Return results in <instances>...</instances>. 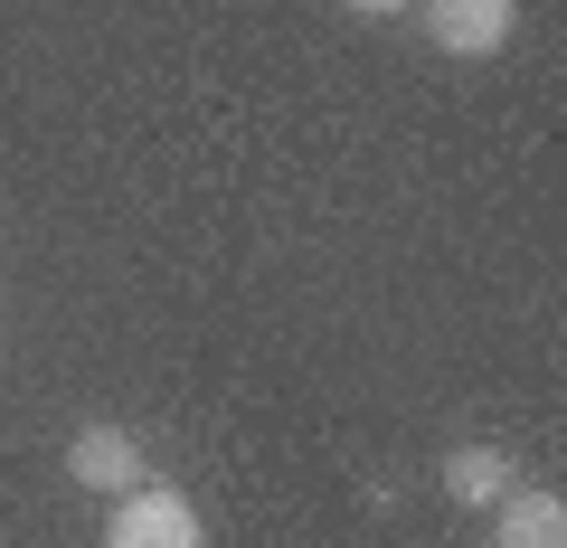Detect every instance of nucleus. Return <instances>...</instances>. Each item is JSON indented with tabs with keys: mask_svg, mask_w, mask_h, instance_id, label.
<instances>
[{
	"mask_svg": "<svg viewBox=\"0 0 567 548\" xmlns=\"http://www.w3.org/2000/svg\"><path fill=\"white\" fill-rule=\"evenodd\" d=\"M104 548H208V529H199V510H189L181 492H152V483H133V492H114Z\"/></svg>",
	"mask_w": 567,
	"mask_h": 548,
	"instance_id": "nucleus-1",
	"label": "nucleus"
},
{
	"mask_svg": "<svg viewBox=\"0 0 567 548\" xmlns=\"http://www.w3.org/2000/svg\"><path fill=\"white\" fill-rule=\"evenodd\" d=\"M66 483L95 492V502H114V492H133V483H142V445H133L123 426H104V416H95V426L66 435Z\"/></svg>",
	"mask_w": 567,
	"mask_h": 548,
	"instance_id": "nucleus-2",
	"label": "nucleus"
},
{
	"mask_svg": "<svg viewBox=\"0 0 567 548\" xmlns=\"http://www.w3.org/2000/svg\"><path fill=\"white\" fill-rule=\"evenodd\" d=\"M425 10V39L445 48V58H492L520 20V0H416Z\"/></svg>",
	"mask_w": 567,
	"mask_h": 548,
	"instance_id": "nucleus-3",
	"label": "nucleus"
},
{
	"mask_svg": "<svg viewBox=\"0 0 567 548\" xmlns=\"http://www.w3.org/2000/svg\"><path fill=\"white\" fill-rule=\"evenodd\" d=\"M492 548H567V502L511 483L502 502H492Z\"/></svg>",
	"mask_w": 567,
	"mask_h": 548,
	"instance_id": "nucleus-4",
	"label": "nucleus"
},
{
	"mask_svg": "<svg viewBox=\"0 0 567 548\" xmlns=\"http://www.w3.org/2000/svg\"><path fill=\"white\" fill-rule=\"evenodd\" d=\"M511 483H520V473H511L502 445H454L445 454V502H464V510H492Z\"/></svg>",
	"mask_w": 567,
	"mask_h": 548,
	"instance_id": "nucleus-5",
	"label": "nucleus"
},
{
	"mask_svg": "<svg viewBox=\"0 0 567 548\" xmlns=\"http://www.w3.org/2000/svg\"><path fill=\"white\" fill-rule=\"evenodd\" d=\"M341 10H360V20H398V10H416V0H341Z\"/></svg>",
	"mask_w": 567,
	"mask_h": 548,
	"instance_id": "nucleus-6",
	"label": "nucleus"
}]
</instances>
